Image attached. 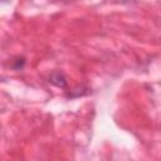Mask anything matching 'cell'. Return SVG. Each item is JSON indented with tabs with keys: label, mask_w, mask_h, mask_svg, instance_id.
I'll return each instance as SVG.
<instances>
[{
	"label": "cell",
	"mask_w": 161,
	"mask_h": 161,
	"mask_svg": "<svg viewBox=\"0 0 161 161\" xmlns=\"http://www.w3.org/2000/svg\"><path fill=\"white\" fill-rule=\"evenodd\" d=\"M25 63H26V59H25L24 57L18 55V57H15V58L11 59L10 67H11L13 69H15V70H20V69H23V68L25 67Z\"/></svg>",
	"instance_id": "cell-2"
},
{
	"label": "cell",
	"mask_w": 161,
	"mask_h": 161,
	"mask_svg": "<svg viewBox=\"0 0 161 161\" xmlns=\"http://www.w3.org/2000/svg\"><path fill=\"white\" fill-rule=\"evenodd\" d=\"M49 79V83H52L53 86L58 87V88H62V89H65L67 86H68V80H67V77L64 75V73L59 72V70H54L49 74L48 77Z\"/></svg>",
	"instance_id": "cell-1"
}]
</instances>
